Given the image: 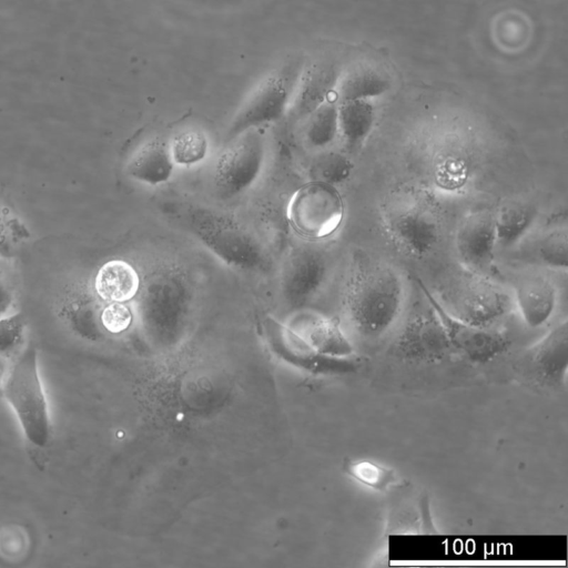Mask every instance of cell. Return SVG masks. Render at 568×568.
<instances>
[{
    "label": "cell",
    "mask_w": 568,
    "mask_h": 568,
    "mask_svg": "<svg viewBox=\"0 0 568 568\" xmlns=\"http://www.w3.org/2000/svg\"><path fill=\"white\" fill-rule=\"evenodd\" d=\"M404 298V282L396 267L364 250L354 251L343 303L359 335L383 336L397 321Z\"/></svg>",
    "instance_id": "cell-1"
},
{
    "label": "cell",
    "mask_w": 568,
    "mask_h": 568,
    "mask_svg": "<svg viewBox=\"0 0 568 568\" xmlns=\"http://www.w3.org/2000/svg\"><path fill=\"white\" fill-rule=\"evenodd\" d=\"M161 211L227 266L246 273L267 267V253L262 243L236 217L184 201H168Z\"/></svg>",
    "instance_id": "cell-2"
},
{
    "label": "cell",
    "mask_w": 568,
    "mask_h": 568,
    "mask_svg": "<svg viewBox=\"0 0 568 568\" xmlns=\"http://www.w3.org/2000/svg\"><path fill=\"white\" fill-rule=\"evenodd\" d=\"M379 217L392 242L409 255L425 256L438 243L440 206L425 187L404 184L393 189L381 203Z\"/></svg>",
    "instance_id": "cell-3"
},
{
    "label": "cell",
    "mask_w": 568,
    "mask_h": 568,
    "mask_svg": "<svg viewBox=\"0 0 568 568\" xmlns=\"http://www.w3.org/2000/svg\"><path fill=\"white\" fill-rule=\"evenodd\" d=\"M2 392L26 439L37 447L47 446L51 437V423L34 345L26 346L9 367Z\"/></svg>",
    "instance_id": "cell-4"
},
{
    "label": "cell",
    "mask_w": 568,
    "mask_h": 568,
    "mask_svg": "<svg viewBox=\"0 0 568 568\" xmlns=\"http://www.w3.org/2000/svg\"><path fill=\"white\" fill-rule=\"evenodd\" d=\"M303 64L300 60H288L256 85L233 116L226 142L248 130L285 118Z\"/></svg>",
    "instance_id": "cell-5"
},
{
    "label": "cell",
    "mask_w": 568,
    "mask_h": 568,
    "mask_svg": "<svg viewBox=\"0 0 568 568\" xmlns=\"http://www.w3.org/2000/svg\"><path fill=\"white\" fill-rule=\"evenodd\" d=\"M344 215L345 204L337 186L312 180L293 193L286 207L291 227L310 241L335 233Z\"/></svg>",
    "instance_id": "cell-6"
},
{
    "label": "cell",
    "mask_w": 568,
    "mask_h": 568,
    "mask_svg": "<svg viewBox=\"0 0 568 568\" xmlns=\"http://www.w3.org/2000/svg\"><path fill=\"white\" fill-rule=\"evenodd\" d=\"M266 156V143L258 129L227 141L213 169V184L223 199L247 191L260 178Z\"/></svg>",
    "instance_id": "cell-7"
},
{
    "label": "cell",
    "mask_w": 568,
    "mask_h": 568,
    "mask_svg": "<svg viewBox=\"0 0 568 568\" xmlns=\"http://www.w3.org/2000/svg\"><path fill=\"white\" fill-rule=\"evenodd\" d=\"M419 290L437 314L454 351L467 359L485 364L504 354L510 346L509 338L490 326L470 324L452 315L430 292L420 278H416Z\"/></svg>",
    "instance_id": "cell-8"
},
{
    "label": "cell",
    "mask_w": 568,
    "mask_h": 568,
    "mask_svg": "<svg viewBox=\"0 0 568 568\" xmlns=\"http://www.w3.org/2000/svg\"><path fill=\"white\" fill-rule=\"evenodd\" d=\"M463 280L448 294L446 303L440 302L452 315L488 327L509 312L511 298L487 276L468 272Z\"/></svg>",
    "instance_id": "cell-9"
},
{
    "label": "cell",
    "mask_w": 568,
    "mask_h": 568,
    "mask_svg": "<svg viewBox=\"0 0 568 568\" xmlns=\"http://www.w3.org/2000/svg\"><path fill=\"white\" fill-rule=\"evenodd\" d=\"M452 349L443 324L429 305L427 310L409 314L389 353L404 361L435 363L444 359Z\"/></svg>",
    "instance_id": "cell-10"
},
{
    "label": "cell",
    "mask_w": 568,
    "mask_h": 568,
    "mask_svg": "<svg viewBox=\"0 0 568 568\" xmlns=\"http://www.w3.org/2000/svg\"><path fill=\"white\" fill-rule=\"evenodd\" d=\"M329 273L326 252L315 244H297L285 255L280 271V292L293 304L316 295Z\"/></svg>",
    "instance_id": "cell-11"
},
{
    "label": "cell",
    "mask_w": 568,
    "mask_h": 568,
    "mask_svg": "<svg viewBox=\"0 0 568 568\" xmlns=\"http://www.w3.org/2000/svg\"><path fill=\"white\" fill-rule=\"evenodd\" d=\"M524 375L541 386L561 388L568 369V322L564 320L531 345L518 362Z\"/></svg>",
    "instance_id": "cell-12"
},
{
    "label": "cell",
    "mask_w": 568,
    "mask_h": 568,
    "mask_svg": "<svg viewBox=\"0 0 568 568\" xmlns=\"http://www.w3.org/2000/svg\"><path fill=\"white\" fill-rule=\"evenodd\" d=\"M497 245L493 211L474 210L460 220L455 233V248L468 272L487 276Z\"/></svg>",
    "instance_id": "cell-13"
},
{
    "label": "cell",
    "mask_w": 568,
    "mask_h": 568,
    "mask_svg": "<svg viewBox=\"0 0 568 568\" xmlns=\"http://www.w3.org/2000/svg\"><path fill=\"white\" fill-rule=\"evenodd\" d=\"M339 68L329 58H320L304 65L285 115L288 123L303 122L315 109L331 99L339 81Z\"/></svg>",
    "instance_id": "cell-14"
},
{
    "label": "cell",
    "mask_w": 568,
    "mask_h": 568,
    "mask_svg": "<svg viewBox=\"0 0 568 568\" xmlns=\"http://www.w3.org/2000/svg\"><path fill=\"white\" fill-rule=\"evenodd\" d=\"M514 303L523 321L531 328L542 326L555 312L557 291L552 281L541 274H527L515 285Z\"/></svg>",
    "instance_id": "cell-15"
},
{
    "label": "cell",
    "mask_w": 568,
    "mask_h": 568,
    "mask_svg": "<svg viewBox=\"0 0 568 568\" xmlns=\"http://www.w3.org/2000/svg\"><path fill=\"white\" fill-rule=\"evenodd\" d=\"M174 165L170 144L158 138L146 141L132 154L125 171L140 183L160 185L171 179Z\"/></svg>",
    "instance_id": "cell-16"
},
{
    "label": "cell",
    "mask_w": 568,
    "mask_h": 568,
    "mask_svg": "<svg viewBox=\"0 0 568 568\" xmlns=\"http://www.w3.org/2000/svg\"><path fill=\"white\" fill-rule=\"evenodd\" d=\"M497 244L509 247L518 243L534 225L537 209L528 200L509 197L493 211Z\"/></svg>",
    "instance_id": "cell-17"
},
{
    "label": "cell",
    "mask_w": 568,
    "mask_h": 568,
    "mask_svg": "<svg viewBox=\"0 0 568 568\" xmlns=\"http://www.w3.org/2000/svg\"><path fill=\"white\" fill-rule=\"evenodd\" d=\"M140 282L131 263L115 258L100 266L93 280V288L95 295L106 303H125L136 296Z\"/></svg>",
    "instance_id": "cell-18"
},
{
    "label": "cell",
    "mask_w": 568,
    "mask_h": 568,
    "mask_svg": "<svg viewBox=\"0 0 568 568\" xmlns=\"http://www.w3.org/2000/svg\"><path fill=\"white\" fill-rule=\"evenodd\" d=\"M338 135L345 146L351 150L359 149L368 139L375 122V110L368 100H352L337 102Z\"/></svg>",
    "instance_id": "cell-19"
},
{
    "label": "cell",
    "mask_w": 568,
    "mask_h": 568,
    "mask_svg": "<svg viewBox=\"0 0 568 568\" xmlns=\"http://www.w3.org/2000/svg\"><path fill=\"white\" fill-rule=\"evenodd\" d=\"M300 325L307 333L314 344L322 351L335 357H351L353 346L339 326L323 315L304 313Z\"/></svg>",
    "instance_id": "cell-20"
},
{
    "label": "cell",
    "mask_w": 568,
    "mask_h": 568,
    "mask_svg": "<svg viewBox=\"0 0 568 568\" xmlns=\"http://www.w3.org/2000/svg\"><path fill=\"white\" fill-rule=\"evenodd\" d=\"M303 138L307 146L323 150L338 136L337 101L327 100L304 121Z\"/></svg>",
    "instance_id": "cell-21"
},
{
    "label": "cell",
    "mask_w": 568,
    "mask_h": 568,
    "mask_svg": "<svg viewBox=\"0 0 568 568\" xmlns=\"http://www.w3.org/2000/svg\"><path fill=\"white\" fill-rule=\"evenodd\" d=\"M534 255L542 265L555 270H567L568 231L566 220L552 221L541 232L534 246Z\"/></svg>",
    "instance_id": "cell-22"
},
{
    "label": "cell",
    "mask_w": 568,
    "mask_h": 568,
    "mask_svg": "<svg viewBox=\"0 0 568 568\" xmlns=\"http://www.w3.org/2000/svg\"><path fill=\"white\" fill-rule=\"evenodd\" d=\"M389 88L387 78L372 69H356L339 78L336 101L368 100L383 94Z\"/></svg>",
    "instance_id": "cell-23"
},
{
    "label": "cell",
    "mask_w": 568,
    "mask_h": 568,
    "mask_svg": "<svg viewBox=\"0 0 568 568\" xmlns=\"http://www.w3.org/2000/svg\"><path fill=\"white\" fill-rule=\"evenodd\" d=\"M344 470L359 485L379 493L389 490L398 480L394 468L367 458L347 459Z\"/></svg>",
    "instance_id": "cell-24"
},
{
    "label": "cell",
    "mask_w": 568,
    "mask_h": 568,
    "mask_svg": "<svg viewBox=\"0 0 568 568\" xmlns=\"http://www.w3.org/2000/svg\"><path fill=\"white\" fill-rule=\"evenodd\" d=\"M354 164L348 155L334 150H318L308 165L312 181L324 182L337 186L352 175Z\"/></svg>",
    "instance_id": "cell-25"
},
{
    "label": "cell",
    "mask_w": 568,
    "mask_h": 568,
    "mask_svg": "<svg viewBox=\"0 0 568 568\" xmlns=\"http://www.w3.org/2000/svg\"><path fill=\"white\" fill-rule=\"evenodd\" d=\"M210 150L206 134L197 129H187L178 133L171 144L170 152L174 164L191 166L202 162Z\"/></svg>",
    "instance_id": "cell-26"
},
{
    "label": "cell",
    "mask_w": 568,
    "mask_h": 568,
    "mask_svg": "<svg viewBox=\"0 0 568 568\" xmlns=\"http://www.w3.org/2000/svg\"><path fill=\"white\" fill-rule=\"evenodd\" d=\"M30 237L26 224L10 209L0 204V258L11 260Z\"/></svg>",
    "instance_id": "cell-27"
},
{
    "label": "cell",
    "mask_w": 568,
    "mask_h": 568,
    "mask_svg": "<svg viewBox=\"0 0 568 568\" xmlns=\"http://www.w3.org/2000/svg\"><path fill=\"white\" fill-rule=\"evenodd\" d=\"M27 321L21 313H11L0 318V356L8 357L22 346Z\"/></svg>",
    "instance_id": "cell-28"
},
{
    "label": "cell",
    "mask_w": 568,
    "mask_h": 568,
    "mask_svg": "<svg viewBox=\"0 0 568 568\" xmlns=\"http://www.w3.org/2000/svg\"><path fill=\"white\" fill-rule=\"evenodd\" d=\"M132 322L131 308L124 302H109L100 312V323L110 333L124 332Z\"/></svg>",
    "instance_id": "cell-29"
},
{
    "label": "cell",
    "mask_w": 568,
    "mask_h": 568,
    "mask_svg": "<svg viewBox=\"0 0 568 568\" xmlns=\"http://www.w3.org/2000/svg\"><path fill=\"white\" fill-rule=\"evenodd\" d=\"M6 261L0 258V318L11 314L18 296L14 274Z\"/></svg>",
    "instance_id": "cell-30"
},
{
    "label": "cell",
    "mask_w": 568,
    "mask_h": 568,
    "mask_svg": "<svg viewBox=\"0 0 568 568\" xmlns=\"http://www.w3.org/2000/svg\"><path fill=\"white\" fill-rule=\"evenodd\" d=\"M7 357L0 356V385L3 383L4 377L8 373Z\"/></svg>",
    "instance_id": "cell-31"
}]
</instances>
